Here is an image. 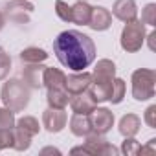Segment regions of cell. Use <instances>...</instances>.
Returning <instances> with one entry per match:
<instances>
[{
	"label": "cell",
	"instance_id": "15",
	"mask_svg": "<svg viewBox=\"0 0 156 156\" xmlns=\"http://www.w3.org/2000/svg\"><path fill=\"white\" fill-rule=\"evenodd\" d=\"M141 129V119L140 116L136 114H125L121 119H119V125H118V130L123 138H130V136H136Z\"/></svg>",
	"mask_w": 156,
	"mask_h": 156
},
{
	"label": "cell",
	"instance_id": "31",
	"mask_svg": "<svg viewBox=\"0 0 156 156\" xmlns=\"http://www.w3.org/2000/svg\"><path fill=\"white\" fill-rule=\"evenodd\" d=\"M143 121H145L151 129H156V105H151V107L145 110Z\"/></svg>",
	"mask_w": 156,
	"mask_h": 156
},
{
	"label": "cell",
	"instance_id": "7",
	"mask_svg": "<svg viewBox=\"0 0 156 156\" xmlns=\"http://www.w3.org/2000/svg\"><path fill=\"white\" fill-rule=\"evenodd\" d=\"M88 119H90L92 132L96 134H107L114 127V112L107 107H96L88 114Z\"/></svg>",
	"mask_w": 156,
	"mask_h": 156
},
{
	"label": "cell",
	"instance_id": "8",
	"mask_svg": "<svg viewBox=\"0 0 156 156\" xmlns=\"http://www.w3.org/2000/svg\"><path fill=\"white\" fill-rule=\"evenodd\" d=\"M68 123V116L64 112V108H46L42 112V127L50 132V134H57L61 132Z\"/></svg>",
	"mask_w": 156,
	"mask_h": 156
},
{
	"label": "cell",
	"instance_id": "29",
	"mask_svg": "<svg viewBox=\"0 0 156 156\" xmlns=\"http://www.w3.org/2000/svg\"><path fill=\"white\" fill-rule=\"evenodd\" d=\"M141 22L154 28L156 26V4H147L141 11Z\"/></svg>",
	"mask_w": 156,
	"mask_h": 156
},
{
	"label": "cell",
	"instance_id": "36",
	"mask_svg": "<svg viewBox=\"0 0 156 156\" xmlns=\"http://www.w3.org/2000/svg\"><path fill=\"white\" fill-rule=\"evenodd\" d=\"M6 26V17H4V13L0 11V31H2V28Z\"/></svg>",
	"mask_w": 156,
	"mask_h": 156
},
{
	"label": "cell",
	"instance_id": "27",
	"mask_svg": "<svg viewBox=\"0 0 156 156\" xmlns=\"http://www.w3.org/2000/svg\"><path fill=\"white\" fill-rule=\"evenodd\" d=\"M15 112L9 110L8 107L0 108V129H13L15 127Z\"/></svg>",
	"mask_w": 156,
	"mask_h": 156
},
{
	"label": "cell",
	"instance_id": "3",
	"mask_svg": "<svg viewBox=\"0 0 156 156\" xmlns=\"http://www.w3.org/2000/svg\"><path fill=\"white\" fill-rule=\"evenodd\" d=\"M132 98L136 101H149L154 98V83L156 73L151 68H138L132 72Z\"/></svg>",
	"mask_w": 156,
	"mask_h": 156
},
{
	"label": "cell",
	"instance_id": "11",
	"mask_svg": "<svg viewBox=\"0 0 156 156\" xmlns=\"http://www.w3.org/2000/svg\"><path fill=\"white\" fill-rule=\"evenodd\" d=\"M116 77V64L110 59H99L94 72H92V81L94 83H110Z\"/></svg>",
	"mask_w": 156,
	"mask_h": 156
},
{
	"label": "cell",
	"instance_id": "23",
	"mask_svg": "<svg viewBox=\"0 0 156 156\" xmlns=\"http://www.w3.org/2000/svg\"><path fill=\"white\" fill-rule=\"evenodd\" d=\"M15 125H17L19 129H22L24 132H28L31 138L41 132V125H39V121H37L33 116H22V118H19V119L15 121Z\"/></svg>",
	"mask_w": 156,
	"mask_h": 156
},
{
	"label": "cell",
	"instance_id": "32",
	"mask_svg": "<svg viewBox=\"0 0 156 156\" xmlns=\"http://www.w3.org/2000/svg\"><path fill=\"white\" fill-rule=\"evenodd\" d=\"M154 151H156V140L152 138V140H149L147 147H141L140 149V154H152Z\"/></svg>",
	"mask_w": 156,
	"mask_h": 156
},
{
	"label": "cell",
	"instance_id": "4",
	"mask_svg": "<svg viewBox=\"0 0 156 156\" xmlns=\"http://www.w3.org/2000/svg\"><path fill=\"white\" fill-rule=\"evenodd\" d=\"M145 24L140 19H134L130 22H125V28L121 30L119 44L127 53H136L141 50L145 42Z\"/></svg>",
	"mask_w": 156,
	"mask_h": 156
},
{
	"label": "cell",
	"instance_id": "20",
	"mask_svg": "<svg viewBox=\"0 0 156 156\" xmlns=\"http://www.w3.org/2000/svg\"><path fill=\"white\" fill-rule=\"evenodd\" d=\"M46 101L50 108H66V105L70 103V94L64 88H48Z\"/></svg>",
	"mask_w": 156,
	"mask_h": 156
},
{
	"label": "cell",
	"instance_id": "35",
	"mask_svg": "<svg viewBox=\"0 0 156 156\" xmlns=\"http://www.w3.org/2000/svg\"><path fill=\"white\" fill-rule=\"evenodd\" d=\"M70 152H72V154H87V152H85V147H83V145H81V147H73V149H72Z\"/></svg>",
	"mask_w": 156,
	"mask_h": 156
},
{
	"label": "cell",
	"instance_id": "25",
	"mask_svg": "<svg viewBox=\"0 0 156 156\" xmlns=\"http://www.w3.org/2000/svg\"><path fill=\"white\" fill-rule=\"evenodd\" d=\"M140 149H141V143L138 140H134V136H130V138H125L123 140L119 152H123L127 156H136V154H140Z\"/></svg>",
	"mask_w": 156,
	"mask_h": 156
},
{
	"label": "cell",
	"instance_id": "9",
	"mask_svg": "<svg viewBox=\"0 0 156 156\" xmlns=\"http://www.w3.org/2000/svg\"><path fill=\"white\" fill-rule=\"evenodd\" d=\"M92 83V73L90 72H75L72 75L66 77V83H64V90L70 94V96H75V94H81V92H87V88L90 87Z\"/></svg>",
	"mask_w": 156,
	"mask_h": 156
},
{
	"label": "cell",
	"instance_id": "34",
	"mask_svg": "<svg viewBox=\"0 0 156 156\" xmlns=\"http://www.w3.org/2000/svg\"><path fill=\"white\" fill-rule=\"evenodd\" d=\"M48 152H51V154H61V151H59V149H53V147H46V149L41 151V154H48Z\"/></svg>",
	"mask_w": 156,
	"mask_h": 156
},
{
	"label": "cell",
	"instance_id": "26",
	"mask_svg": "<svg viewBox=\"0 0 156 156\" xmlns=\"http://www.w3.org/2000/svg\"><path fill=\"white\" fill-rule=\"evenodd\" d=\"M55 15L62 22H72V6H68L64 0H55Z\"/></svg>",
	"mask_w": 156,
	"mask_h": 156
},
{
	"label": "cell",
	"instance_id": "33",
	"mask_svg": "<svg viewBox=\"0 0 156 156\" xmlns=\"http://www.w3.org/2000/svg\"><path fill=\"white\" fill-rule=\"evenodd\" d=\"M145 39H149V48L154 50V39H156V31H151L149 35H145Z\"/></svg>",
	"mask_w": 156,
	"mask_h": 156
},
{
	"label": "cell",
	"instance_id": "13",
	"mask_svg": "<svg viewBox=\"0 0 156 156\" xmlns=\"http://www.w3.org/2000/svg\"><path fill=\"white\" fill-rule=\"evenodd\" d=\"M70 107L73 114H90L96 108V101L90 98L88 92H81V94L70 96Z\"/></svg>",
	"mask_w": 156,
	"mask_h": 156
},
{
	"label": "cell",
	"instance_id": "19",
	"mask_svg": "<svg viewBox=\"0 0 156 156\" xmlns=\"http://www.w3.org/2000/svg\"><path fill=\"white\" fill-rule=\"evenodd\" d=\"M114 81V79H112ZM112 81L110 83H90V87L87 88V92L90 94V98L98 103H105L110 99V90H112Z\"/></svg>",
	"mask_w": 156,
	"mask_h": 156
},
{
	"label": "cell",
	"instance_id": "17",
	"mask_svg": "<svg viewBox=\"0 0 156 156\" xmlns=\"http://www.w3.org/2000/svg\"><path fill=\"white\" fill-rule=\"evenodd\" d=\"M64 83H66V75L62 70L59 68H44V73H42V87L46 88H64Z\"/></svg>",
	"mask_w": 156,
	"mask_h": 156
},
{
	"label": "cell",
	"instance_id": "28",
	"mask_svg": "<svg viewBox=\"0 0 156 156\" xmlns=\"http://www.w3.org/2000/svg\"><path fill=\"white\" fill-rule=\"evenodd\" d=\"M9 70H11V57L9 53H6L4 48H0V81H4L9 75Z\"/></svg>",
	"mask_w": 156,
	"mask_h": 156
},
{
	"label": "cell",
	"instance_id": "1",
	"mask_svg": "<svg viewBox=\"0 0 156 156\" xmlns=\"http://www.w3.org/2000/svg\"><path fill=\"white\" fill-rule=\"evenodd\" d=\"M53 53L64 68L81 72L96 61V44L87 33L68 30L53 41Z\"/></svg>",
	"mask_w": 156,
	"mask_h": 156
},
{
	"label": "cell",
	"instance_id": "21",
	"mask_svg": "<svg viewBox=\"0 0 156 156\" xmlns=\"http://www.w3.org/2000/svg\"><path fill=\"white\" fill-rule=\"evenodd\" d=\"M20 61L24 64H37V62H44L48 59V53L46 50L42 48H37V46H30V48H24L20 51Z\"/></svg>",
	"mask_w": 156,
	"mask_h": 156
},
{
	"label": "cell",
	"instance_id": "5",
	"mask_svg": "<svg viewBox=\"0 0 156 156\" xmlns=\"http://www.w3.org/2000/svg\"><path fill=\"white\" fill-rule=\"evenodd\" d=\"M35 6L30 0H9L4 6V17L15 24H28Z\"/></svg>",
	"mask_w": 156,
	"mask_h": 156
},
{
	"label": "cell",
	"instance_id": "6",
	"mask_svg": "<svg viewBox=\"0 0 156 156\" xmlns=\"http://www.w3.org/2000/svg\"><path fill=\"white\" fill-rule=\"evenodd\" d=\"M85 152L90 156H118L119 149L105 140V134H96L90 132L85 141Z\"/></svg>",
	"mask_w": 156,
	"mask_h": 156
},
{
	"label": "cell",
	"instance_id": "2",
	"mask_svg": "<svg viewBox=\"0 0 156 156\" xmlns=\"http://www.w3.org/2000/svg\"><path fill=\"white\" fill-rule=\"evenodd\" d=\"M0 98H2L4 107H8L13 112H22L31 99V88L20 81V79H8L2 85L0 90Z\"/></svg>",
	"mask_w": 156,
	"mask_h": 156
},
{
	"label": "cell",
	"instance_id": "16",
	"mask_svg": "<svg viewBox=\"0 0 156 156\" xmlns=\"http://www.w3.org/2000/svg\"><path fill=\"white\" fill-rule=\"evenodd\" d=\"M70 132L77 138H87L92 132L88 114H73L70 118Z\"/></svg>",
	"mask_w": 156,
	"mask_h": 156
},
{
	"label": "cell",
	"instance_id": "12",
	"mask_svg": "<svg viewBox=\"0 0 156 156\" xmlns=\"http://www.w3.org/2000/svg\"><path fill=\"white\" fill-rule=\"evenodd\" d=\"M88 26L94 31H107L112 26V13L103 8V6H96L92 8V15H90V22Z\"/></svg>",
	"mask_w": 156,
	"mask_h": 156
},
{
	"label": "cell",
	"instance_id": "30",
	"mask_svg": "<svg viewBox=\"0 0 156 156\" xmlns=\"http://www.w3.org/2000/svg\"><path fill=\"white\" fill-rule=\"evenodd\" d=\"M13 129H0V151L2 149H13Z\"/></svg>",
	"mask_w": 156,
	"mask_h": 156
},
{
	"label": "cell",
	"instance_id": "14",
	"mask_svg": "<svg viewBox=\"0 0 156 156\" xmlns=\"http://www.w3.org/2000/svg\"><path fill=\"white\" fill-rule=\"evenodd\" d=\"M42 62L37 64H26V68L22 70V79L30 88H41L42 87V73H44Z\"/></svg>",
	"mask_w": 156,
	"mask_h": 156
},
{
	"label": "cell",
	"instance_id": "22",
	"mask_svg": "<svg viewBox=\"0 0 156 156\" xmlns=\"http://www.w3.org/2000/svg\"><path fill=\"white\" fill-rule=\"evenodd\" d=\"M13 149L15 151H28L30 147H31V136L28 134V132H24L22 129H19V127H13Z\"/></svg>",
	"mask_w": 156,
	"mask_h": 156
},
{
	"label": "cell",
	"instance_id": "37",
	"mask_svg": "<svg viewBox=\"0 0 156 156\" xmlns=\"http://www.w3.org/2000/svg\"><path fill=\"white\" fill-rule=\"evenodd\" d=\"M77 2H88V0H77Z\"/></svg>",
	"mask_w": 156,
	"mask_h": 156
},
{
	"label": "cell",
	"instance_id": "10",
	"mask_svg": "<svg viewBox=\"0 0 156 156\" xmlns=\"http://www.w3.org/2000/svg\"><path fill=\"white\" fill-rule=\"evenodd\" d=\"M112 15L121 22H130L138 19V6L134 0H116L112 6Z\"/></svg>",
	"mask_w": 156,
	"mask_h": 156
},
{
	"label": "cell",
	"instance_id": "18",
	"mask_svg": "<svg viewBox=\"0 0 156 156\" xmlns=\"http://www.w3.org/2000/svg\"><path fill=\"white\" fill-rule=\"evenodd\" d=\"M92 15V6L88 2H75L72 6V22L77 26H88Z\"/></svg>",
	"mask_w": 156,
	"mask_h": 156
},
{
	"label": "cell",
	"instance_id": "24",
	"mask_svg": "<svg viewBox=\"0 0 156 156\" xmlns=\"http://www.w3.org/2000/svg\"><path fill=\"white\" fill-rule=\"evenodd\" d=\"M125 92H127V85L123 79H119V77H114L112 81V90H110V103L112 105H119L125 98Z\"/></svg>",
	"mask_w": 156,
	"mask_h": 156
}]
</instances>
